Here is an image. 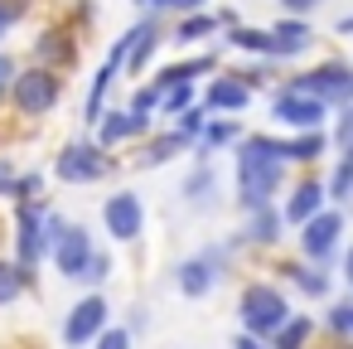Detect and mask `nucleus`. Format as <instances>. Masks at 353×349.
Segmentation results:
<instances>
[{
	"mask_svg": "<svg viewBox=\"0 0 353 349\" xmlns=\"http://www.w3.org/2000/svg\"><path fill=\"white\" fill-rule=\"evenodd\" d=\"M30 10H34V0H0V15H6L10 25H20Z\"/></svg>",
	"mask_w": 353,
	"mask_h": 349,
	"instance_id": "nucleus-35",
	"label": "nucleus"
},
{
	"mask_svg": "<svg viewBox=\"0 0 353 349\" xmlns=\"http://www.w3.org/2000/svg\"><path fill=\"white\" fill-rule=\"evenodd\" d=\"M218 262H223V252H199V257L179 262V267H174V286H179L189 301L208 296V291L218 286Z\"/></svg>",
	"mask_w": 353,
	"mask_h": 349,
	"instance_id": "nucleus-13",
	"label": "nucleus"
},
{
	"mask_svg": "<svg viewBox=\"0 0 353 349\" xmlns=\"http://www.w3.org/2000/svg\"><path fill=\"white\" fill-rule=\"evenodd\" d=\"M285 88H300V93L319 97L324 107H343V102H353V68L348 64H319L314 73H300Z\"/></svg>",
	"mask_w": 353,
	"mask_h": 349,
	"instance_id": "nucleus-4",
	"label": "nucleus"
},
{
	"mask_svg": "<svg viewBox=\"0 0 353 349\" xmlns=\"http://www.w3.org/2000/svg\"><path fill=\"white\" fill-rule=\"evenodd\" d=\"M343 276H348V286H353V247L343 252Z\"/></svg>",
	"mask_w": 353,
	"mask_h": 349,
	"instance_id": "nucleus-43",
	"label": "nucleus"
},
{
	"mask_svg": "<svg viewBox=\"0 0 353 349\" xmlns=\"http://www.w3.org/2000/svg\"><path fill=\"white\" fill-rule=\"evenodd\" d=\"M15 68H20V64L0 49V102H6V93H10V83H15Z\"/></svg>",
	"mask_w": 353,
	"mask_h": 349,
	"instance_id": "nucleus-36",
	"label": "nucleus"
},
{
	"mask_svg": "<svg viewBox=\"0 0 353 349\" xmlns=\"http://www.w3.org/2000/svg\"><path fill=\"white\" fill-rule=\"evenodd\" d=\"M34 59H39L44 68H68V64L78 59V44H73L68 30H44V35L34 39Z\"/></svg>",
	"mask_w": 353,
	"mask_h": 349,
	"instance_id": "nucleus-17",
	"label": "nucleus"
},
{
	"mask_svg": "<svg viewBox=\"0 0 353 349\" xmlns=\"http://www.w3.org/2000/svg\"><path fill=\"white\" fill-rule=\"evenodd\" d=\"M237 315H242V330L247 334H261L266 339V334H276L290 320V301H285V291H276L266 281H252L237 296Z\"/></svg>",
	"mask_w": 353,
	"mask_h": 349,
	"instance_id": "nucleus-3",
	"label": "nucleus"
},
{
	"mask_svg": "<svg viewBox=\"0 0 353 349\" xmlns=\"http://www.w3.org/2000/svg\"><path fill=\"white\" fill-rule=\"evenodd\" d=\"M228 44H232V49H242V54H271V30H252V25H237Z\"/></svg>",
	"mask_w": 353,
	"mask_h": 349,
	"instance_id": "nucleus-28",
	"label": "nucleus"
},
{
	"mask_svg": "<svg viewBox=\"0 0 353 349\" xmlns=\"http://www.w3.org/2000/svg\"><path fill=\"white\" fill-rule=\"evenodd\" d=\"M136 6H150V0H136Z\"/></svg>",
	"mask_w": 353,
	"mask_h": 349,
	"instance_id": "nucleus-46",
	"label": "nucleus"
},
{
	"mask_svg": "<svg viewBox=\"0 0 353 349\" xmlns=\"http://www.w3.org/2000/svg\"><path fill=\"white\" fill-rule=\"evenodd\" d=\"M92 349H131V330H121V325H102L97 339H92Z\"/></svg>",
	"mask_w": 353,
	"mask_h": 349,
	"instance_id": "nucleus-33",
	"label": "nucleus"
},
{
	"mask_svg": "<svg viewBox=\"0 0 353 349\" xmlns=\"http://www.w3.org/2000/svg\"><path fill=\"white\" fill-rule=\"evenodd\" d=\"M310 330H314V325H310L305 315H290V320H285V325L276 330V344H271V349H305Z\"/></svg>",
	"mask_w": 353,
	"mask_h": 349,
	"instance_id": "nucleus-29",
	"label": "nucleus"
},
{
	"mask_svg": "<svg viewBox=\"0 0 353 349\" xmlns=\"http://www.w3.org/2000/svg\"><path fill=\"white\" fill-rule=\"evenodd\" d=\"M6 35H10V20H6V15H0V39H6Z\"/></svg>",
	"mask_w": 353,
	"mask_h": 349,
	"instance_id": "nucleus-45",
	"label": "nucleus"
},
{
	"mask_svg": "<svg viewBox=\"0 0 353 349\" xmlns=\"http://www.w3.org/2000/svg\"><path fill=\"white\" fill-rule=\"evenodd\" d=\"M155 97H160L155 88H141V93H136V102H131V112H145V117H150V112H155Z\"/></svg>",
	"mask_w": 353,
	"mask_h": 349,
	"instance_id": "nucleus-40",
	"label": "nucleus"
},
{
	"mask_svg": "<svg viewBox=\"0 0 353 349\" xmlns=\"http://www.w3.org/2000/svg\"><path fill=\"white\" fill-rule=\"evenodd\" d=\"M232 349H266V344H261V334H247V330H242V334L232 339Z\"/></svg>",
	"mask_w": 353,
	"mask_h": 349,
	"instance_id": "nucleus-41",
	"label": "nucleus"
},
{
	"mask_svg": "<svg viewBox=\"0 0 353 349\" xmlns=\"http://www.w3.org/2000/svg\"><path fill=\"white\" fill-rule=\"evenodd\" d=\"M102 223H107V233H112L117 243H136V238L145 233V204H141V194H136V189L112 194V199L102 204Z\"/></svg>",
	"mask_w": 353,
	"mask_h": 349,
	"instance_id": "nucleus-8",
	"label": "nucleus"
},
{
	"mask_svg": "<svg viewBox=\"0 0 353 349\" xmlns=\"http://www.w3.org/2000/svg\"><path fill=\"white\" fill-rule=\"evenodd\" d=\"M247 102H252V88H247L237 73L208 83V93H203V112H242Z\"/></svg>",
	"mask_w": 353,
	"mask_h": 349,
	"instance_id": "nucleus-16",
	"label": "nucleus"
},
{
	"mask_svg": "<svg viewBox=\"0 0 353 349\" xmlns=\"http://www.w3.org/2000/svg\"><path fill=\"white\" fill-rule=\"evenodd\" d=\"M271 117H276L281 126H295V131H314V126H324L329 107H324L319 97L300 93V88H281V93L271 97Z\"/></svg>",
	"mask_w": 353,
	"mask_h": 349,
	"instance_id": "nucleus-7",
	"label": "nucleus"
},
{
	"mask_svg": "<svg viewBox=\"0 0 353 349\" xmlns=\"http://www.w3.org/2000/svg\"><path fill=\"white\" fill-rule=\"evenodd\" d=\"M285 160H281V141L271 136H247L237 146V199L242 209H261L271 204V194L281 189Z\"/></svg>",
	"mask_w": 353,
	"mask_h": 349,
	"instance_id": "nucleus-1",
	"label": "nucleus"
},
{
	"mask_svg": "<svg viewBox=\"0 0 353 349\" xmlns=\"http://www.w3.org/2000/svg\"><path fill=\"white\" fill-rule=\"evenodd\" d=\"M107 276H112V257L92 247V257H88V267H83V276H78V281H88V286H102Z\"/></svg>",
	"mask_w": 353,
	"mask_h": 349,
	"instance_id": "nucleus-32",
	"label": "nucleus"
},
{
	"mask_svg": "<svg viewBox=\"0 0 353 349\" xmlns=\"http://www.w3.org/2000/svg\"><path fill=\"white\" fill-rule=\"evenodd\" d=\"M6 97L15 102L20 117H44V112L59 107V97H63V78H59V68H44V64H34V68H15V83H10Z\"/></svg>",
	"mask_w": 353,
	"mask_h": 349,
	"instance_id": "nucleus-2",
	"label": "nucleus"
},
{
	"mask_svg": "<svg viewBox=\"0 0 353 349\" xmlns=\"http://www.w3.org/2000/svg\"><path fill=\"white\" fill-rule=\"evenodd\" d=\"M281 6H285L290 15H305V10H314V6H319V0H281Z\"/></svg>",
	"mask_w": 353,
	"mask_h": 349,
	"instance_id": "nucleus-42",
	"label": "nucleus"
},
{
	"mask_svg": "<svg viewBox=\"0 0 353 349\" xmlns=\"http://www.w3.org/2000/svg\"><path fill=\"white\" fill-rule=\"evenodd\" d=\"M276 272H285V281H295L305 296H324L329 291V272L324 267H300V262H281Z\"/></svg>",
	"mask_w": 353,
	"mask_h": 349,
	"instance_id": "nucleus-24",
	"label": "nucleus"
},
{
	"mask_svg": "<svg viewBox=\"0 0 353 349\" xmlns=\"http://www.w3.org/2000/svg\"><path fill=\"white\" fill-rule=\"evenodd\" d=\"M242 238H247V243H276V238H281V214H276L271 204L247 209V228H242Z\"/></svg>",
	"mask_w": 353,
	"mask_h": 349,
	"instance_id": "nucleus-21",
	"label": "nucleus"
},
{
	"mask_svg": "<svg viewBox=\"0 0 353 349\" xmlns=\"http://www.w3.org/2000/svg\"><path fill=\"white\" fill-rule=\"evenodd\" d=\"M324 131L314 126V131H305V136H295V141H281V160H300V165H310V160H324Z\"/></svg>",
	"mask_w": 353,
	"mask_h": 349,
	"instance_id": "nucleus-22",
	"label": "nucleus"
},
{
	"mask_svg": "<svg viewBox=\"0 0 353 349\" xmlns=\"http://www.w3.org/2000/svg\"><path fill=\"white\" fill-rule=\"evenodd\" d=\"M203 117H208V112H194V107H184V112H179V131H184V136H194V131L203 126Z\"/></svg>",
	"mask_w": 353,
	"mask_h": 349,
	"instance_id": "nucleus-39",
	"label": "nucleus"
},
{
	"mask_svg": "<svg viewBox=\"0 0 353 349\" xmlns=\"http://www.w3.org/2000/svg\"><path fill=\"white\" fill-rule=\"evenodd\" d=\"M339 35H353V15H343V20H339Z\"/></svg>",
	"mask_w": 353,
	"mask_h": 349,
	"instance_id": "nucleus-44",
	"label": "nucleus"
},
{
	"mask_svg": "<svg viewBox=\"0 0 353 349\" xmlns=\"http://www.w3.org/2000/svg\"><path fill=\"white\" fill-rule=\"evenodd\" d=\"M155 44H160V30H155V20H141L136 30H126V35L112 44V54H107V59H112L117 68H131V73H136V68H141V64L155 54Z\"/></svg>",
	"mask_w": 353,
	"mask_h": 349,
	"instance_id": "nucleus-12",
	"label": "nucleus"
},
{
	"mask_svg": "<svg viewBox=\"0 0 353 349\" xmlns=\"http://www.w3.org/2000/svg\"><path fill=\"white\" fill-rule=\"evenodd\" d=\"M339 349H353V344H339Z\"/></svg>",
	"mask_w": 353,
	"mask_h": 349,
	"instance_id": "nucleus-47",
	"label": "nucleus"
},
{
	"mask_svg": "<svg viewBox=\"0 0 353 349\" xmlns=\"http://www.w3.org/2000/svg\"><path fill=\"white\" fill-rule=\"evenodd\" d=\"M194 136H184V131H170V136H160V141H150V151L141 155V165H165L170 155H179L184 146H189Z\"/></svg>",
	"mask_w": 353,
	"mask_h": 349,
	"instance_id": "nucleus-27",
	"label": "nucleus"
},
{
	"mask_svg": "<svg viewBox=\"0 0 353 349\" xmlns=\"http://www.w3.org/2000/svg\"><path fill=\"white\" fill-rule=\"evenodd\" d=\"M107 170H112L107 146H88V141L63 146V151H59V160H54V175H59L63 185H92V180H102Z\"/></svg>",
	"mask_w": 353,
	"mask_h": 349,
	"instance_id": "nucleus-5",
	"label": "nucleus"
},
{
	"mask_svg": "<svg viewBox=\"0 0 353 349\" xmlns=\"http://www.w3.org/2000/svg\"><path fill=\"white\" fill-rule=\"evenodd\" d=\"M324 185L319 180H300L295 189H290V199H285V223H305L310 214H319L324 209Z\"/></svg>",
	"mask_w": 353,
	"mask_h": 349,
	"instance_id": "nucleus-18",
	"label": "nucleus"
},
{
	"mask_svg": "<svg viewBox=\"0 0 353 349\" xmlns=\"http://www.w3.org/2000/svg\"><path fill=\"white\" fill-rule=\"evenodd\" d=\"M329 325H334L339 334H348V330H353V305H334V310H329Z\"/></svg>",
	"mask_w": 353,
	"mask_h": 349,
	"instance_id": "nucleus-37",
	"label": "nucleus"
},
{
	"mask_svg": "<svg viewBox=\"0 0 353 349\" xmlns=\"http://www.w3.org/2000/svg\"><path fill=\"white\" fill-rule=\"evenodd\" d=\"M184 199H189L194 209H203V204H213V199H218V175H213V165H208V160H199V170L184 180Z\"/></svg>",
	"mask_w": 353,
	"mask_h": 349,
	"instance_id": "nucleus-23",
	"label": "nucleus"
},
{
	"mask_svg": "<svg viewBox=\"0 0 353 349\" xmlns=\"http://www.w3.org/2000/svg\"><path fill=\"white\" fill-rule=\"evenodd\" d=\"M199 6H203V0H150V10H179V15H189Z\"/></svg>",
	"mask_w": 353,
	"mask_h": 349,
	"instance_id": "nucleus-38",
	"label": "nucleus"
},
{
	"mask_svg": "<svg viewBox=\"0 0 353 349\" xmlns=\"http://www.w3.org/2000/svg\"><path fill=\"white\" fill-rule=\"evenodd\" d=\"M339 238H343V214L339 209H319L300 223V252L319 267H329V257L339 252Z\"/></svg>",
	"mask_w": 353,
	"mask_h": 349,
	"instance_id": "nucleus-6",
	"label": "nucleus"
},
{
	"mask_svg": "<svg viewBox=\"0 0 353 349\" xmlns=\"http://www.w3.org/2000/svg\"><path fill=\"white\" fill-rule=\"evenodd\" d=\"M30 286H34V267H20V262H6V257H0V310L15 305Z\"/></svg>",
	"mask_w": 353,
	"mask_h": 349,
	"instance_id": "nucleus-19",
	"label": "nucleus"
},
{
	"mask_svg": "<svg viewBox=\"0 0 353 349\" xmlns=\"http://www.w3.org/2000/svg\"><path fill=\"white\" fill-rule=\"evenodd\" d=\"M49 252H44V204H20L15 214V262L20 267H39Z\"/></svg>",
	"mask_w": 353,
	"mask_h": 349,
	"instance_id": "nucleus-10",
	"label": "nucleus"
},
{
	"mask_svg": "<svg viewBox=\"0 0 353 349\" xmlns=\"http://www.w3.org/2000/svg\"><path fill=\"white\" fill-rule=\"evenodd\" d=\"M324 194H329V199H353V146L343 151V160H339L334 180L324 185Z\"/></svg>",
	"mask_w": 353,
	"mask_h": 349,
	"instance_id": "nucleus-31",
	"label": "nucleus"
},
{
	"mask_svg": "<svg viewBox=\"0 0 353 349\" xmlns=\"http://www.w3.org/2000/svg\"><path fill=\"white\" fill-rule=\"evenodd\" d=\"M213 68V54H203V59H194V64H174V68H165L160 78H155V88H165V83H194L199 73H208Z\"/></svg>",
	"mask_w": 353,
	"mask_h": 349,
	"instance_id": "nucleus-30",
	"label": "nucleus"
},
{
	"mask_svg": "<svg viewBox=\"0 0 353 349\" xmlns=\"http://www.w3.org/2000/svg\"><path fill=\"white\" fill-rule=\"evenodd\" d=\"M49 257H54V267H59L68 281H78L83 267H88V257H92V233H88L83 223H68V228L59 233V243L49 247Z\"/></svg>",
	"mask_w": 353,
	"mask_h": 349,
	"instance_id": "nucleus-11",
	"label": "nucleus"
},
{
	"mask_svg": "<svg viewBox=\"0 0 353 349\" xmlns=\"http://www.w3.org/2000/svg\"><path fill=\"white\" fill-rule=\"evenodd\" d=\"M150 126V117L145 112H102L97 117V146H121V141H131V136H141Z\"/></svg>",
	"mask_w": 353,
	"mask_h": 349,
	"instance_id": "nucleus-14",
	"label": "nucleus"
},
{
	"mask_svg": "<svg viewBox=\"0 0 353 349\" xmlns=\"http://www.w3.org/2000/svg\"><path fill=\"white\" fill-rule=\"evenodd\" d=\"M310 44H314V30L305 20H281L271 30V59H300Z\"/></svg>",
	"mask_w": 353,
	"mask_h": 349,
	"instance_id": "nucleus-15",
	"label": "nucleus"
},
{
	"mask_svg": "<svg viewBox=\"0 0 353 349\" xmlns=\"http://www.w3.org/2000/svg\"><path fill=\"white\" fill-rule=\"evenodd\" d=\"M334 146H339V151L353 146V102H343V112H339V122H334Z\"/></svg>",
	"mask_w": 353,
	"mask_h": 349,
	"instance_id": "nucleus-34",
	"label": "nucleus"
},
{
	"mask_svg": "<svg viewBox=\"0 0 353 349\" xmlns=\"http://www.w3.org/2000/svg\"><path fill=\"white\" fill-rule=\"evenodd\" d=\"M117 83V64L107 59L102 68H97V78H92V93H88V102H83V122L88 126H97V117L107 112V88Z\"/></svg>",
	"mask_w": 353,
	"mask_h": 349,
	"instance_id": "nucleus-20",
	"label": "nucleus"
},
{
	"mask_svg": "<svg viewBox=\"0 0 353 349\" xmlns=\"http://www.w3.org/2000/svg\"><path fill=\"white\" fill-rule=\"evenodd\" d=\"M232 136H237L232 122H203V126L194 131V141H199V160H208V155H213L218 146H228Z\"/></svg>",
	"mask_w": 353,
	"mask_h": 349,
	"instance_id": "nucleus-26",
	"label": "nucleus"
},
{
	"mask_svg": "<svg viewBox=\"0 0 353 349\" xmlns=\"http://www.w3.org/2000/svg\"><path fill=\"white\" fill-rule=\"evenodd\" d=\"M107 320H112V305H107L97 291H92V296H83V301L68 310V320H63V344H68V349H88Z\"/></svg>",
	"mask_w": 353,
	"mask_h": 349,
	"instance_id": "nucleus-9",
	"label": "nucleus"
},
{
	"mask_svg": "<svg viewBox=\"0 0 353 349\" xmlns=\"http://www.w3.org/2000/svg\"><path fill=\"white\" fill-rule=\"evenodd\" d=\"M218 25H223L218 15H208V10H189V20H179V30H174V44H199V39H208Z\"/></svg>",
	"mask_w": 353,
	"mask_h": 349,
	"instance_id": "nucleus-25",
	"label": "nucleus"
}]
</instances>
